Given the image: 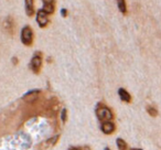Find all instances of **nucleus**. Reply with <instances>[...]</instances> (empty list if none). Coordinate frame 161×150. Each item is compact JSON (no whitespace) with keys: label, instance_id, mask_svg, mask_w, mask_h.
Masks as SVG:
<instances>
[{"label":"nucleus","instance_id":"obj_1","mask_svg":"<svg viewBox=\"0 0 161 150\" xmlns=\"http://www.w3.org/2000/svg\"><path fill=\"white\" fill-rule=\"evenodd\" d=\"M20 39L22 44H25V47H30L33 43V30L30 25H25L21 30L20 33Z\"/></svg>","mask_w":161,"mask_h":150},{"label":"nucleus","instance_id":"obj_2","mask_svg":"<svg viewBox=\"0 0 161 150\" xmlns=\"http://www.w3.org/2000/svg\"><path fill=\"white\" fill-rule=\"evenodd\" d=\"M96 115L102 123H103V121L112 120V119L114 118V114H113V112L110 110V108H108L107 106H105V105H99L98 107L96 108Z\"/></svg>","mask_w":161,"mask_h":150},{"label":"nucleus","instance_id":"obj_3","mask_svg":"<svg viewBox=\"0 0 161 150\" xmlns=\"http://www.w3.org/2000/svg\"><path fill=\"white\" fill-rule=\"evenodd\" d=\"M42 67V53L36 52L30 61V69L34 74H39Z\"/></svg>","mask_w":161,"mask_h":150},{"label":"nucleus","instance_id":"obj_4","mask_svg":"<svg viewBox=\"0 0 161 150\" xmlns=\"http://www.w3.org/2000/svg\"><path fill=\"white\" fill-rule=\"evenodd\" d=\"M36 23H38L39 27L45 28L50 22L49 14H47L43 9H39L38 11H36Z\"/></svg>","mask_w":161,"mask_h":150},{"label":"nucleus","instance_id":"obj_5","mask_svg":"<svg viewBox=\"0 0 161 150\" xmlns=\"http://www.w3.org/2000/svg\"><path fill=\"white\" fill-rule=\"evenodd\" d=\"M116 127H115V124L113 123L112 120H108V121H103L101 125V130L103 134L105 135H112L113 132L115 131Z\"/></svg>","mask_w":161,"mask_h":150},{"label":"nucleus","instance_id":"obj_6","mask_svg":"<svg viewBox=\"0 0 161 150\" xmlns=\"http://www.w3.org/2000/svg\"><path fill=\"white\" fill-rule=\"evenodd\" d=\"M43 8L42 9L47 14H52L55 10V0H42Z\"/></svg>","mask_w":161,"mask_h":150},{"label":"nucleus","instance_id":"obj_7","mask_svg":"<svg viewBox=\"0 0 161 150\" xmlns=\"http://www.w3.org/2000/svg\"><path fill=\"white\" fill-rule=\"evenodd\" d=\"M3 28H5L6 30H7L9 33H14V20L12 17H7L5 20V22H3Z\"/></svg>","mask_w":161,"mask_h":150},{"label":"nucleus","instance_id":"obj_8","mask_svg":"<svg viewBox=\"0 0 161 150\" xmlns=\"http://www.w3.org/2000/svg\"><path fill=\"white\" fill-rule=\"evenodd\" d=\"M25 14L29 17L34 14V0H25Z\"/></svg>","mask_w":161,"mask_h":150},{"label":"nucleus","instance_id":"obj_9","mask_svg":"<svg viewBox=\"0 0 161 150\" xmlns=\"http://www.w3.org/2000/svg\"><path fill=\"white\" fill-rule=\"evenodd\" d=\"M118 95H119V98L123 102H125V103H130V102H131V96H130V94L125 88H119Z\"/></svg>","mask_w":161,"mask_h":150},{"label":"nucleus","instance_id":"obj_10","mask_svg":"<svg viewBox=\"0 0 161 150\" xmlns=\"http://www.w3.org/2000/svg\"><path fill=\"white\" fill-rule=\"evenodd\" d=\"M117 6H118L119 11L123 14H127V5H126V0H117Z\"/></svg>","mask_w":161,"mask_h":150},{"label":"nucleus","instance_id":"obj_11","mask_svg":"<svg viewBox=\"0 0 161 150\" xmlns=\"http://www.w3.org/2000/svg\"><path fill=\"white\" fill-rule=\"evenodd\" d=\"M116 145H117L118 150H127V142H126L123 138H117Z\"/></svg>","mask_w":161,"mask_h":150},{"label":"nucleus","instance_id":"obj_12","mask_svg":"<svg viewBox=\"0 0 161 150\" xmlns=\"http://www.w3.org/2000/svg\"><path fill=\"white\" fill-rule=\"evenodd\" d=\"M147 113L151 117L158 116V110H157V108H154L153 106H147Z\"/></svg>","mask_w":161,"mask_h":150},{"label":"nucleus","instance_id":"obj_13","mask_svg":"<svg viewBox=\"0 0 161 150\" xmlns=\"http://www.w3.org/2000/svg\"><path fill=\"white\" fill-rule=\"evenodd\" d=\"M66 117H67V112H66V108H63L62 112H61V120L63 123L66 121Z\"/></svg>","mask_w":161,"mask_h":150},{"label":"nucleus","instance_id":"obj_14","mask_svg":"<svg viewBox=\"0 0 161 150\" xmlns=\"http://www.w3.org/2000/svg\"><path fill=\"white\" fill-rule=\"evenodd\" d=\"M61 14H62V17H66L67 16V10L66 9H61Z\"/></svg>","mask_w":161,"mask_h":150},{"label":"nucleus","instance_id":"obj_15","mask_svg":"<svg viewBox=\"0 0 161 150\" xmlns=\"http://www.w3.org/2000/svg\"><path fill=\"white\" fill-rule=\"evenodd\" d=\"M12 62H14V63H18V58H12Z\"/></svg>","mask_w":161,"mask_h":150},{"label":"nucleus","instance_id":"obj_16","mask_svg":"<svg viewBox=\"0 0 161 150\" xmlns=\"http://www.w3.org/2000/svg\"><path fill=\"white\" fill-rule=\"evenodd\" d=\"M69 150H80V149H77V148H75V147H72V148H69Z\"/></svg>","mask_w":161,"mask_h":150},{"label":"nucleus","instance_id":"obj_17","mask_svg":"<svg viewBox=\"0 0 161 150\" xmlns=\"http://www.w3.org/2000/svg\"><path fill=\"white\" fill-rule=\"evenodd\" d=\"M104 150H110V148H108V147H106V148H105V149H104Z\"/></svg>","mask_w":161,"mask_h":150},{"label":"nucleus","instance_id":"obj_18","mask_svg":"<svg viewBox=\"0 0 161 150\" xmlns=\"http://www.w3.org/2000/svg\"><path fill=\"white\" fill-rule=\"evenodd\" d=\"M131 150H141V149H131Z\"/></svg>","mask_w":161,"mask_h":150}]
</instances>
